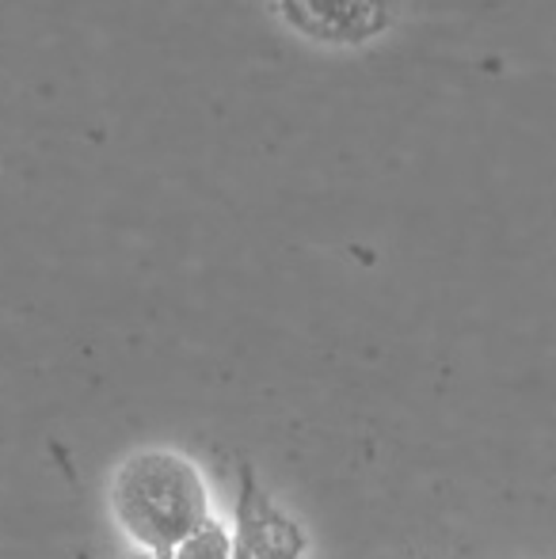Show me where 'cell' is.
I'll list each match as a JSON object with an SVG mask.
<instances>
[{"mask_svg": "<svg viewBox=\"0 0 556 559\" xmlns=\"http://www.w3.org/2000/svg\"><path fill=\"white\" fill-rule=\"evenodd\" d=\"M233 559H305V533L260 487L256 472L240 464L237 518H233Z\"/></svg>", "mask_w": 556, "mask_h": 559, "instance_id": "7a4b0ae2", "label": "cell"}, {"mask_svg": "<svg viewBox=\"0 0 556 559\" xmlns=\"http://www.w3.org/2000/svg\"><path fill=\"white\" fill-rule=\"evenodd\" d=\"M294 31L332 46H358L393 23L397 0H279Z\"/></svg>", "mask_w": 556, "mask_h": 559, "instance_id": "3957f363", "label": "cell"}, {"mask_svg": "<svg viewBox=\"0 0 556 559\" xmlns=\"http://www.w3.org/2000/svg\"><path fill=\"white\" fill-rule=\"evenodd\" d=\"M107 502L122 537L153 559H171L191 533L214 518L199 464L176 449L156 445L122 456L107 487Z\"/></svg>", "mask_w": 556, "mask_h": 559, "instance_id": "6da1fadb", "label": "cell"}, {"mask_svg": "<svg viewBox=\"0 0 556 559\" xmlns=\"http://www.w3.org/2000/svg\"><path fill=\"white\" fill-rule=\"evenodd\" d=\"M171 559H233L229 525H222L217 518H210L199 533H191V537L171 552Z\"/></svg>", "mask_w": 556, "mask_h": 559, "instance_id": "277c9868", "label": "cell"}]
</instances>
